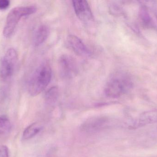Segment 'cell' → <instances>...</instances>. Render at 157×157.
Wrapping results in <instances>:
<instances>
[{
    "label": "cell",
    "instance_id": "14",
    "mask_svg": "<svg viewBox=\"0 0 157 157\" xmlns=\"http://www.w3.org/2000/svg\"><path fill=\"white\" fill-rule=\"evenodd\" d=\"M0 157H9V152L6 146H0Z\"/></svg>",
    "mask_w": 157,
    "mask_h": 157
},
{
    "label": "cell",
    "instance_id": "3",
    "mask_svg": "<svg viewBox=\"0 0 157 157\" xmlns=\"http://www.w3.org/2000/svg\"><path fill=\"white\" fill-rule=\"evenodd\" d=\"M36 11V6H17L13 8L6 17L3 35L6 38L11 37L21 18L34 14Z\"/></svg>",
    "mask_w": 157,
    "mask_h": 157
},
{
    "label": "cell",
    "instance_id": "5",
    "mask_svg": "<svg viewBox=\"0 0 157 157\" xmlns=\"http://www.w3.org/2000/svg\"><path fill=\"white\" fill-rule=\"evenodd\" d=\"M59 67L61 76L64 79L73 78L78 73V66L75 60L68 55L64 54L60 57Z\"/></svg>",
    "mask_w": 157,
    "mask_h": 157
},
{
    "label": "cell",
    "instance_id": "10",
    "mask_svg": "<svg viewBox=\"0 0 157 157\" xmlns=\"http://www.w3.org/2000/svg\"><path fill=\"white\" fill-rule=\"evenodd\" d=\"M50 30L48 26L42 25L36 29L33 37V43L36 47L43 44L49 35Z\"/></svg>",
    "mask_w": 157,
    "mask_h": 157
},
{
    "label": "cell",
    "instance_id": "11",
    "mask_svg": "<svg viewBox=\"0 0 157 157\" xmlns=\"http://www.w3.org/2000/svg\"><path fill=\"white\" fill-rule=\"evenodd\" d=\"M41 129V127L39 124L35 123L27 127L23 134V139L28 140L34 137L36 135Z\"/></svg>",
    "mask_w": 157,
    "mask_h": 157
},
{
    "label": "cell",
    "instance_id": "9",
    "mask_svg": "<svg viewBox=\"0 0 157 157\" xmlns=\"http://www.w3.org/2000/svg\"><path fill=\"white\" fill-rule=\"evenodd\" d=\"M157 123V109L143 112L134 123L132 127L139 128Z\"/></svg>",
    "mask_w": 157,
    "mask_h": 157
},
{
    "label": "cell",
    "instance_id": "8",
    "mask_svg": "<svg viewBox=\"0 0 157 157\" xmlns=\"http://www.w3.org/2000/svg\"><path fill=\"white\" fill-rule=\"evenodd\" d=\"M68 46L77 55L81 57H88L91 53L84 42L77 36L70 35L67 39Z\"/></svg>",
    "mask_w": 157,
    "mask_h": 157
},
{
    "label": "cell",
    "instance_id": "13",
    "mask_svg": "<svg viewBox=\"0 0 157 157\" xmlns=\"http://www.w3.org/2000/svg\"><path fill=\"white\" fill-rule=\"evenodd\" d=\"M11 123L8 117L4 115L0 116V134L8 133L11 129Z\"/></svg>",
    "mask_w": 157,
    "mask_h": 157
},
{
    "label": "cell",
    "instance_id": "7",
    "mask_svg": "<svg viewBox=\"0 0 157 157\" xmlns=\"http://www.w3.org/2000/svg\"><path fill=\"white\" fill-rule=\"evenodd\" d=\"M108 120L103 117H94L90 118L81 125L83 131L89 133L97 132L106 127Z\"/></svg>",
    "mask_w": 157,
    "mask_h": 157
},
{
    "label": "cell",
    "instance_id": "4",
    "mask_svg": "<svg viewBox=\"0 0 157 157\" xmlns=\"http://www.w3.org/2000/svg\"><path fill=\"white\" fill-rule=\"evenodd\" d=\"M17 61V54L16 51L13 49H8L0 63V77L3 80L10 79L14 73Z\"/></svg>",
    "mask_w": 157,
    "mask_h": 157
},
{
    "label": "cell",
    "instance_id": "1",
    "mask_svg": "<svg viewBox=\"0 0 157 157\" xmlns=\"http://www.w3.org/2000/svg\"><path fill=\"white\" fill-rule=\"evenodd\" d=\"M52 71L48 63L41 64L34 72L28 84L29 93L32 96L39 95L48 87L51 81Z\"/></svg>",
    "mask_w": 157,
    "mask_h": 157
},
{
    "label": "cell",
    "instance_id": "15",
    "mask_svg": "<svg viewBox=\"0 0 157 157\" xmlns=\"http://www.w3.org/2000/svg\"><path fill=\"white\" fill-rule=\"evenodd\" d=\"M10 4V2L8 0H0V10H4L7 9Z\"/></svg>",
    "mask_w": 157,
    "mask_h": 157
},
{
    "label": "cell",
    "instance_id": "2",
    "mask_svg": "<svg viewBox=\"0 0 157 157\" xmlns=\"http://www.w3.org/2000/svg\"><path fill=\"white\" fill-rule=\"evenodd\" d=\"M132 86V82L127 74L116 73L109 77L106 83L104 92L107 97L117 98L129 91Z\"/></svg>",
    "mask_w": 157,
    "mask_h": 157
},
{
    "label": "cell",
    "instance_id": "12",
    "mask_svg": "<svg viewBox=\"0 0 157 157\" xmlns=\"http://www.w3.org/2000/svg\"><path fill=\"white\" fill-rule=\"evenodd\" d=\"M59 96V90L57 86L50 88L45 93V100L48 104H54L57 101Z\"/></svg>",
    "mask_w": 157,
    "mask_h": 157
},
{
    "label": "cell",
    "instance_id": "6",
    "mask_svg": "<svg viewBox=\"0 0 157 157\" xmlns=\"http://www.w3.org/2000/svg\"><path fill=\"white\" fill-rule=\"evenodd\" d=\"M72 4L75 12L79 20L85 23L93 20V14L87 1H73Z\"/></svg>",
    "mask_w": 157,
    "mask_h": 157
}]
</instances>
